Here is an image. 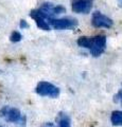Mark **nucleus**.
I'll return each instance as SVG.
<instances>
[{
  "instance_id": "f257e3e1",
  "label": "nucleus",
  "mask_w": 122,
  "mask_h": 127,
  "mask_svg": "<svg viewBox=\"0 0 122 127\" xmlns=\"http://www.w3.org/2000/svg\"><path fill=\"white\" fill-rule=\"evenodd\" d=\"M78 45L82 48L88 49L92 56L98 57L105 51L106 37L104 35H98L94 37L82 36L78 39Z\"/></svg>"
},
{
  "instance_id": "f03ea898",
  "label": "nucleus",
  "mask_w": 122,
  "mask_h": 127,
  "mask_svg": "<svg viewBox=\"0 0 122 127\" xmlns=\"http://www.w3.org/2000/svg\"><path fill=\"white\" fill-rule=\"evenodd\" d=\"M36 93L41 95V96H48L55 98L60 95V89L56 86L48 82H39L36 86Z\"/></svg>"
},
{
  "instance_id": "7ed1b4c3",
  "label": "nucleus",
  "mask_w": 122,
  "mask_h": 127,
  "mask_svg": "<svg viewBox=\"0 0 122 127\" xmlns=\"http://www.w3.org/2000/svg\"><path fill=\"white\" fill-rule=\"evenodd\" d=\"M50 26H52L55 30H67V29H73L78 26V21L72 18H58L54 19L51 18L48 21Z\"/></svg>"
},
{
  "instance_id": "20e7f679",
  "label": "nucleus",
  "mask_w": 122,
  "mask_h": 127,
  "mask_svg": "<svg viewBox=\"0 0 122 127\" xmlns=\"http://www.w3.org/2000/svg\"><path fill=\"white\" fill-rule=\"evenodd\" d=\"M93 0H71V9L74 13L88 14L92 9Z\"/></svg>"
},
{
  "instance_id": "39448f33",
  "label": "nucleus",
  "mask_w": 122,
  "mask_h": 127,
  "mask_svg": "<svg viewBox=\"0 0 122 127\" xmlns=\"http://www.w3.org/2000/svg\"><path fill=\"white\" fill-rule=\"evenodd\" d=\"M91 23L94 28H105V29H109L114 25V21L107 16H105L101 13V12H94L92 14V20Z\"/></svg>"
},
{
  "instance_id": "423d86ee",
  "label": "nucleus",
  "mask_w": 122,
  "mask_h": 127,
  "mask_svg": "<svg viewBox=\"0 0 122 127\" xmlns=\"http://www.w3.org/2000/svg\"><path fill=\"white\" fill-rule=\"evenodd\" d=\"M0 117L4 118L7 122L17 123L21 119V112L17 108H11L9 106H4L0 110Z\"/></svg>"
},
{
  "instance_id": "0eeeda50",
  "label": "nucleus",
  "mask_w": 122,
  "mask_h": 127,
  "mask_svg": "<svg viewBox=\"0 0 122 127\" xmlns=\"http://www.w3.org/2000/svg\"><path fill=\"white\" fill-rule=\"evenodd\" d=\"M30 16L34 19V21L36 22V26L39 28V29L44 30V31H50V25L48 23V21L42 17V16L39 14L38 10H33L31 11Z\"/></svg>"
},
{
  "instance_id": "6e6552de",
  "label": "nucleus",
  "mask_w": 122,
  "mask_h": 127,
  "mask_svg": "<svg viewBox=\"0 0 122 127\" xmlns=\"http://www.w3.org/2000/svg\"><path fill=\"white\" fill-rule=\"evenodd\" d=\"M57 122L60 124V127H71V121L70 118L66 113L61 112L57 117Z\"/></svg>"
},
{
  "instance_id": "1a4fd4ad",
  "label": "nucleus",
  "mask_w": 122,
  "mask_h": 127,
  "mask_svg": "<svg viewBox=\"0 0 122 127\" xmlns=\"http://www.w3.org/2000/svg\"><path fill=\"white\" fill-rule=\"evenodd\" d=\"M111 121L114 126H122V111L116 110L112 113Z\"/></svg>"
},
{
  "instance_id": "9d476101",
  "label": "nucleus",
  "mask_w": 122,
  "mask_h": 127,
  "mask_svg": "<svg viewBox=\"0 0 122 127\" xmlns=\"http://www.w3.org/2000/svg\"><path fill=\"white\" fill-rule=\"evenodd\" d=\"M21 38H22L21 34L19 33V32H17V31H14L13 33H12V35L10 36L11 41H13V42H18V41H20Z\"/></svg>"
},
{
  "instance_id": "9b49d317",
  "label": "nucleus",
  "mask_w": 122,
  "mask_h": 127,
  "mask_svg": "<svg viewBox=\"0 0 122 127\" xmlns=\"http://www.w3.org/2000/svg\"><path fill=\"white\" fill-rule=\"evenodd\" d=\"M114 101L115 102H120L121 105H122V90L119 91L116 95H115V98H114Z\"/></svg>"
},
{
  "instance_id": "f8f14e48",
  "label": "nucleus",
  "mask_w": 122,
  "mask_h": 127,
  "mask_svg": "<svg viewBox=\"0 0 122 127\" xmlns=\"http://www.w3.org/2000/svg\"><path fill=\"white\" fill-rule=\"evenodd\" d=\"M28 27H29V25L27 23L26 20H21L20 21V28H21V29H27Z\"/></svg>"
},
{
  "instance_id": "ddd939ff",
  "label": "nucleus",
  "mask_w": 122,
  "mask_h": 127,
  "mask_svg": "<svg viewBox=\"0 0 122 127\" xmlns=\"http://www.w3.org/2000/svg\"><path fill=\"white\" fill-rule=\"evenodd\" d=\"M42 127H54V125L52 123H46L45 125H42Z\"/></svg>"
},
{
  "instance_id": "4468645a",
  "label": "nucleus",
  "mask_w": 122,
  "mask_h": 127,
  "mask_svg": "<svg viewBox=\"0 0 122 127\" xmlns=\"http://www.w3.org/2000/svg\"><path fill=\"white\" fill-rule=\"evenodd\" d=\"M118 2H119V5L122 6V0H118Z\"/></svg>"
},
{
  "instance_id": "2eb2a0df",
  "label": "nucleus",
  "mask_w": 122,
  "mask_h": 127,
  "mask_svg": "<svg viewBox=\"0 0 122 127\" xmlns=\"http://www.w3.org/2000/svg\"><path fill=\"white\" fill-rule=\"evenodd\" d=\"M0 127H4V126H2V125H0Z\"/></svg>"
}]
</instances>
